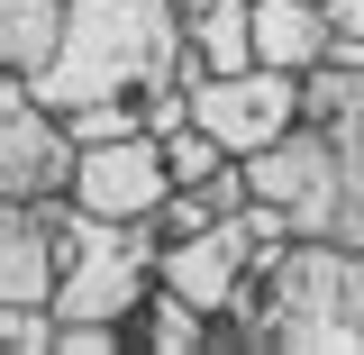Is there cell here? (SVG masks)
Listing matches in <instances>:
<instances>
[{"mask_svg":"<svg viewBox=\"0 0 364 355\" xmlns=\"http://www.w3.org/2000/svg\"><path fill=\"white\" fill-rule=\"evenodd\" d=\"M182 0H73V28L55 46V64L28 73L46 110H82V100H146L182 64Z\"/></svg>","mask_w":364,"mask_h":355,"instance_id":"1","label":"cell"},{"mask_svg":"<svg viewBox=\"0 0 364 355\" xmlns=\"http://www.w3.org/2000/svg\"><path fill=\"white\" fill-rule=\"evenodd\" d=\"M282 337L291 355H364V246L346 237H291L282 255Z\"/></svg>","mask_w":364,"mask_h":355,"instance_id":"2","label":"cell"},{"mask_svg":"<svg viewBox=\"0 0 364 355\" xmlns=\"http://www.w3.org/2000/svg\"><path fill=\"white\" fill-rule=\"evenodd\" d=\"M82 174V137L64 128V110H46L28 73L0 83V201H64Z\"/></svg>","mask_w":364,"mask_h":355,"instance_id":"3","label":"cell"},{"mask_svg":"<svg viewBox=\"0 0 364 355\" xmlns=\"http://www.w3.org/2000/svg\"><path fill=\"white\" fill-rule=\"evenodd\" d=\"M191 119L219 137L228 155H264L301 128V73L282 64H246V73H210L191 83Z\"/></svg>","mask_w":364,"mask_h":355,"instance_id":"4","label":"cell"},{"mask_svg":"<svg viewBox=\"0 0 364 355\" xmlns=\"http://www.w3.org/2000/svg\"><path fill=\"white\" fill-rule=\"evenodd\" d=\"M73 201H82L91 219L155 228V210L173 201V164H164V137H155V128H136V137H100V146H82Z\"/></svg>","mask_w":364,"mask_h":355,"instance_id":"5","label":"cell"},{"mask_svg":"<svg viewBox=\"0 0 364 355\" xmlns=\"http://www.w3.org/2000/svg\"><path fill=\"white\" fill-rule=\"evenodd\" d=\"M246 174H255V191H264V201H282V210H291V228H301V237H328V219H337V174H346V137L301 119L282 146L246 155Z\"/></svg>","mask_w":364,"mask_h":355,"instance_id":"6","label":"cell"},{"mask_svg":"<svg viewBox=\"0 0 364 355\" xmlns=\"http://www.w3.org/2000/svg\"><path fill=\"white\" fill-rule=\"evenodd\" d=\"M246 265H255V237H246V219H219V228H191V237H164L155 282H173L182 301H200V310L219 319V310H228V292L246 282Z\"/></svg>","mask_w":364,"mask_h":355,"instance_id":"7","label":"cell"},{"mask_svg":"<svg viewBox=\"0 0 364 355\" xmlns=\"http://www.w3.org/2000/svg\"><path fill=\"white\" fill-rule=\"evenodd\" d=\"M328 46H337L328 0H255V55H264V64H282V73H310Z\"/></svg>","mask_w":364,"mask_h":355,"instance_id":"8","label":"cell"},{"mask_svg":"<svg viewBox=\"0 0 364 355\" xmlns=\"http://www.w3.org/2000/svg\"><path fill=\"white\" fill-rule=\"evenodd\" d=\"M128 346H155V355H191V346H219V319L200 301H182L173 282H155L146 301L128 310Z\"/></svg>","mask_w":364,"mask_h":355,"instance_id":"9","label":"cell"},{"mask_svg":"<svg viewBox=\"0 0 364 355\" xmlns=\"http://www.w3.org/2000/svg\"><path fill=\"white\" fill-rule=\"evenodd\" d=\"M73 28V0H0V73H46Z\"/></svg>","mask_w":364,"mask_h":355,"instance_id":"10","label":"cell"},{"mask_svg":"<svg viewBox=\"0 0 364 355\" xmlns=\"http://www.w3.org/2000/svg\"><path fill=\"white\" fill-rule=\"evenodd\" d=\"M301 119H310V128L355 137V128H364V64H346V55H318L310 73H301Z\"/></svg>","mask_w":364,"mask_h":355,"instance_id":"11","label":"cell"},{"mask_svg":"<svg viewBox=\"0 0 364 355\" xmlns=\"http://www.w3.org/2000/svg\"><path fill=\"white\" fill-rule=\"evenodd\" d=\"M164 164H173V182H210L228 164V146L200 128V119H182V128H164Z\"/></svg>","mask_w":364,"mask_h":355,"instance_id":"12","label":"cell"},{"mask_svg":"<svg viewBox=\"0 0 364 355\" xmlns=\"http://www.w3.org/2000/svg\"><path fill=\"white\" fill-rule=\"evenodd\" d=\"M64 128L82 137V146H100V137H136V128H146V100H82V110H64Z\"/></svg>","mask_w":364,"mask_h":355,"instance_id":"13","label":"cell"},{"mask_svg":"<svg viewBox=\"0 0 364 355\" xmlns=\"http://www.w3.org/2000/svg\"><path fill=\"white\" fill-rule=\"evenodd\" d=\"M328 237L364 246V146L355 137H346V174H337V219H328Z\"/></svg>","mask_w":364,"mask_h":355,"instance_id":"14","label":"cell"},{"mask_svg":"<svg viewBox=\"0 0 364 355\" xmlns=\"http://www.w3.org/2000/svg\"><path fill=\"white\" fill-rule=\"evenodd\" d=\"M328 18H337V37L364 46V0H328Z\"/></svg>","mask_w":364,"mask_h":355,"instance_id":"15","label":"cell"}]
</instances>
